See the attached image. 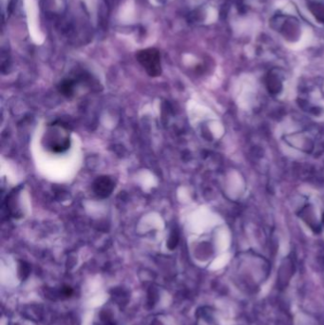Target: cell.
<instances>
[{
    "label": "cell",
    "instance_id": "obj_1",
    "mask_svg": "<svg viewBox=\"0 0 324 325\" xmlns=\"http://www.w3.org/2000/svg\"><path fill=\"white\" fill-rule=\"evenodd\" d=\"M136 58L149 76L157 77L161 75V56L156 48H146L140 50L136 54Z\"/></svg>",
    "mask_w": 324,
    "mask_h": 325
},
{
    "label": "cell",
    "instance_id": "obj_2",
    "mask_svg": "<svg viewBox=\"0 0 324 325\" xmlns=\"http://www.w3.org/2000/svg\"><path fill=\"white\" fill-rule=\"evenodd\" d=\"M114 182L108 176H100L93 182V189L98 198L105 199L112 193L114 189Z\"/></svg>",
    "mask_w": 324,
    "mask_h": 325
},
{
    "label": "cell",
    "instance_id": "obj_3",
    "mask_svg": "<svg viewBox=\"0 0 324 325\" xmlns=\"http://www.w3.org/2000/svg\"><path fill=\"white\" fill-rule=\"evenodd\" d=\"M58 89H59V92L63 95L71 97L74 93V81L65 80L59 85Z\"/></svg>",
    "mask_w": 324,
    "mask_h": 325
},
{
    "label": "cell",
    "instance_id": "obj_4",
    "mask_svg": "<svg viewBox=\"0 0 324 325\" xmlns=\"http://www.w3.org/2000/svg\"><path fill=\"white\" fill-rule=\"evenodd\" d=\"M310 10L318 20L324 23V5L313 3L312 5H310Z\"/></svg>",
    "mask_w": 324,
    "mask_h": 325
},
{
    "label": "cell",
    "instance_id": "obj_5",
    "mask_svg": "<svg viewBox=\"0 0 324 325\" xmlns=\"http://www.w3.org/2000/svg\"><path fill=\"white\" fill-rule=\"evenodd\" d=\"M179 241V234L177 230H173L169 236L168 241V246L169 249H174Z\"/></svg>",
    "mask_w": 324,
    "mask_h": 325
}]
</instances>
